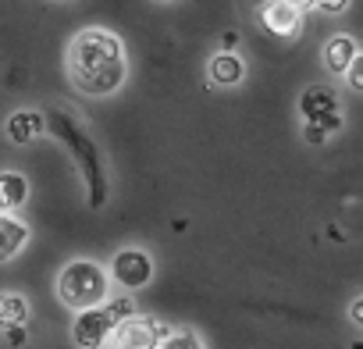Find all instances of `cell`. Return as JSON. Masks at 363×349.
<instances>
[{"label": "cell", "mask_w": 363, "mask_h": 349, "mask_svg": "<svg viewBox=\"0 0 363 349\" xmlns=\"http://www.w3.org/2000/svg\"><path fill=\"white\" fill-rule=\"evenodd\" d=\"M125 47L107 29H82L68 47V79L86 96H111L125 86Z\"/></svg>", "instance_id": "1"}, {"label": "cell", "mask_w": 363, "mask_h": 349, "mask_svg": "<svg viewBox=\"0 0 363 349\" xmlns=\"http://www.w3.org/2000/svg\"><path fill=\"white\" fill-rule=\"evenodd\" d=\"M43 121H47V128L72 150V160L79 164L82 179H86V189H89V207H93V211L104 207V204H107V167H104V157H100L93 135L86 132V125H82L68 107H61V104L50 107V111L43 114Z\"/></svg>", "instance_id": "2"}, {"label": "cell", "mask_w": 363, "mask_h": 349, "mask_svg": "<svg viewBox=\"0 0 363 349\" xmlns=\"http://www.w3.org/2000/svg\"><path fill=\"white\" fill-rule=\"evenodd\" d=\"M107 292H111V278H107V271L96 260L79 257V260L65 264V271L57 275V296L75 314L89 310V306H100L107 299Z\"/></svg>", "instance_id": "3"}, {"label": "cell", "mask_w": 363, "mask_h": 349, "mask_svg": "<svg viewBox=\"0 0 363 349\" xmlns=\"http://www.w3.org/2000/svg\"><path fill=\"white\" fill-rule=\"evenodd\" d=\"M135 314V303L128 296H118V299H104L100 306H89V310H79L75 314V324H72V342L79 349H107L114 328Z\"/></svg>", "instance_id": "4"}, {"label": "cell", "mask_w": 363, "mask_h": 349, "mask_svg": "<svg viewBox=\"0 0 363 349\" xmlns=\"http://www.w3.org/2000/svg\"><path fill=\"white\" fill-rule=\"evenodd\" d=\"M299 118H303V125H310V128H317L324 135H335L345 125L342 107H338V100H335V93L328 86L303 89V96H299Z\"/></svg>", "instance_id": "5"}, {"label": "cell", "mask_w": 363, "mask_h": 349, "mask_svg": "<svg viewBox=\"0 0 363 349\" xmlns=\"http://www.w3.org/2000/svg\"><path fill=\"white\" fill-rule=\"evenodd\" d=\"M167 331H171V328H164L157 317L132 314V317H125V321L114 328L107 349H157L160 338H164Z\"/></svg>", "instance_id": "6"}, {"label": "cell", "mask_w": 363, "mask_h": 349, "mask_svg": "<svg viewBox=\"0 0 363 349\" xmlns=\"http://www.w3.org/2000/svg\"><path fill=\"white\" fill-rule=\"evenodd\" d=\"M150 278H153V260H150L146 250L128 246V250H118L114 253V260H111V282H118L121 289L135 292V289L150 285Z\"/></svg>", "instance_id": "7"}, {"label": "cell", "mask_w": 363, "mask_h": 349, "mask_svg": "<svg viewBox=\"0 0 363 349\" xmlns=\"http://www.w3.org/2000/svg\"><path fill=\"white\" fill-rule=\"evenodd\" d=\"M260 26L278 40H292V36H299L303 11L292 4V0H267V4L260 8Z\"/></svg>", "instance_id": "8"}, {"label": "cell", "mask_w": 363, "mask_h": 349, "mask_svg": "<svg viewBox=\"0 0 363 349\" xmlns=\"http://www.w3.org/2000/svg\"><path fill=\"white\" fill-rule=\"evenodd\" d=\"M4 132H8V139H11L15 146H29V143H36V139L47 132L43 111H33V107H22V111H15V114L8 118Z\"/></svg>", "instance_id": "9"}, {"label": "cell", "mask_w": 363, "mask_h": 349, "mask_svg": "<svg viewBox=\"0 0 363 349\" xmlns=\"http://www.w3.org/2000/svg\"><path fill=\"white\" fill-rule=\"evenodd\" d=\"M29 243V225L11 214V211H0V260H15Z\"/></svg>", "instance_id": "10"}, {"label": "cell", "mask_w": 363, "mask_h": 349, "mask_svg": "<svg viewBox=\"0 0 363 349\" xmlns=\"http://www.w3.org/2000/svg\"><path fill=\"white\" fill-rule=\"evenodd\" d=\"M207 79H211V86L232 89V86H239V82L246 79V65H242V57H239V54L221 50V54H214V57H211V65H207Z\"/></svg>", "instance_id": "11"}, {"label": "cell", "mask_w": 363, "mask_h": 349, "mask_svg": "<svg viewBox=\"0 0 363 349\" xmlns=\"http://www.w3.org/2000/svg\"><path fill=\"white\" fill-rule=\"evenodd\" d=\"M356 57H359V50H356V40H352V36H331V40L324 43V68H328L331 75H342Z\"/></svg>", "instance_id": "12"}, {"label": "cell", "mask_w": 363, "mask_h": 349, "mask_svg": "<svg viewBox=\"0 0 363 349\" xmlns=\"http://www.w3.org/2000/svg\"><path fill=\"white\" fill-rule=\"evenodd\" d=\"M29 200V179L18 171H0V211H18Z\"/></svg>", "instance_id": "13"}, {"label": "cell", "mask_w": 363, "mask_h": 349, "mask_svg": "<svg viewBox=\"0 0 363 349\" xmlns=\"http://www.w3.org/2000/svg\"><path fill=\"white\" fill-rule=\"evenodd\" d=\"M29 314H33V306L22 292H0V331L29 324Z\"/></svg>", "instance_id": "14"}, {"label": "cell", "mask_w": 363, "mask_h": 349, "mask_svg": "<svg viewBox=\"0 0 363 349\" xmlns=\"http://www.w3.org/2000/svg\"><path fill=\"white\" fill-rule=\"evenodd\" d=\"M157 349H207V342L196 331H189V328H178V331H167Z\"/></svg>", "instance_id": "15"}, {"label": "cell", "mask_w": 363, "mask_h": 349, "mask_svg": "<svg viewBox=\"0 0 363 349\" xmlns=\"http://www.w3.org/2000/svg\"><path fill=\"white\" fill-rule=\"evenodd\" d=\"M342 75H345L349 89H352V93H359V89H363V57H356V61H352V65H349Z\"/></svg>", "instance_id": "16"}, {"label": "cell", "mask_w": 363, "mask_h": 349, "mask_svg": "<svg viewBox=\"0 0 363 349\" xmlns=\"http://www.w3.org/2000/svg\"><path fill=\"white\" fill-rule=\"evenodd\" d=\"M4 338H8V345H11V349H22V345L29 342V328H26V324L8 328V331H4Z\"/></svg>", "instance_id": "17"}, {"label": "cell", "mask_w": 363, "mask_h": 349, "mask_svg": "<svg viewBox=\"0 0 363 349\" xmlns=\"http://www.w3.org/2000/svg\"><path fill=\"white\" fill-rule=\"evenodd\" d=\"M313 8H320L324 15H338V11H345V8H349V0H317Z\"/></svg>", "instance_id": "18"}, {"label": "cell", "mask_w": 363, "mask_h": 349, "mask_svg": "<svg viewBox=\"0 0 363 349\" xmlns=\"http://www.w3.org/2000/svg\"><path fill=\"white\" fill-rule=\"evenodd\" d=\"M349 321H352V324H356V328H359V324H363V299H359V296H356V299H352V303H349Z\"/></svg>", "instance_id": "19"}, {"label": "cell", "mask_w": 363, "mask_h": 349, "mask_svg": "<svg viewBox=\"0 0 363 349\" xmlns=\"http://www.w3.org/2000/svg\"><path fill=\"white\" fill-rule=\"evenodd\" d=\"M292 4H296V8H299V11H303V8H306V11H310V8H313V4H317V0H292Z\"/></svg>", "instance_id": "20"}, {"label": "cell", "mask_w": 363, "mask_h": 349, "mask_svg": "<svg viewBox=\"0 0 363 349\" xmlns=\"http://www.w3.org/2000/svg\"><path fill=\"white\" fill-rule=\"evenodd\" d=\"M61 4H72V0H61Z\"/></svg>", "instance_id": "21"}]
</instances>
